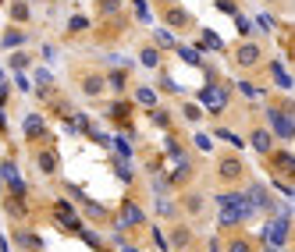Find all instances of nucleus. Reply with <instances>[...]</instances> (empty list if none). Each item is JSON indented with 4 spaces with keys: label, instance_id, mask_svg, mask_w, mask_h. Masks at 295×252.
Masks as SVG:
<instances>
[{
    "label": "nucleus",
    "instance_id": "obj_1",
    "mask_svg": "<svg viewBox=\"0 0 295 252\" xmlns=\"http://www.w3.org/2000/svg\"><path fill=\"white\" fill-rule=\"evenodd\" d=\"M220 202H224V224H228V220H242L249 213V202L242 196H228V199H220Z\"/></svg>",
    "mask_w": 295,
    "mask_h": 252
},
{
    "label": "nucleus",
    "instance_id": "obj_2",
    "mask_svg": "<svg viewBox=\"0 0 295 252\" xmlns=\"http://www.w3.org/2000/svg\"><path fill=\"white\" fill-rule=\"evenodd\" d=\"M267 238H270L274 245H281V242H285V220H274V224L267 227Z\"/></svg>",
    "mask_w": 295,
    "mask_h": 252
},
{
    "label": "nucleus",
    "instance_id": "obj_3",
    "mask_svg": "<svg viewBox=\"0 0 295 252\" xmlns=\"http://www.w3.org/2000/svg\"><path fill=\"white\" fill-rule=\"evenodd\" d=\"M203 100H206V103H210V107L217 110L220 103H224V93H217V89H203Z\"/></svg>",
    "mask_w": 295,
    "mask_h": 252
},
{
    "label": "nucleus",
    "instance_id": "obj_4",
    "mask_svg": "<svg viewBox=\"0 0 295 252\" xmlns=\"http://www.w3.org/2000/svg\"><path fill=\"white\" fill-rule=\"evenodd\" d=\"M270 117H274V128L281 131V135H292V121H285L281 114H270Z\"/></svg>",
    "mask_w": 295,
    "mask_h": 252
},
{
    "label": "nucleus",
    "instance_id": "obj_5",
    "mask_svg": "<svg viewBox=\"0 0 295 252\" xmlns=\"http://www.w3.org/2000/svg\"><path fill=\"white\" fill-rule=\"evenodd\" d=\"M239 57H242V64H256V57H260V50H256V47H245V50H242Z\"/></svg>",
    "mask_w": 295,
    "mask_h": 252
},
{
    "label": "nucleus",
    "instance_id": "obj_6",
    "mask_svg": "<svg viewBox=\"0 0 295 252\" xmlns=\"http://www.w3.org/2000/svg\"><path fill=\"white\" fill-rule=\"evenodd\" d=\"M39 128H43L39 117H28V121H25V131H28V135H32V131H39Z\"/></svg>",
    "mask_w": 295,
    "mask_h": 252
},
{
    "label": "nucleus",
    "instance_id": "obj_7",
    "mask_svg": "<svg viewBox=\"0 0 295 252\" xmlns=\"http://www.w3.org/2000/svg\"><path fill=\"white\" fill-rule=\"evenodd\" d=\"M253 146H256V150H267V135H260V131H256V135H253Z\"/></svg>",
    "mask_w": 295,
    "mask_h": 252
},
{
    "label": "nucleus",
    "instance_id": "obj_8",
    "mask_svg": "<svg viewBox=\"0 0 295 252\" xmlns=\"http://www.w3.org/2000/svg\"><path fill=\"white\" fill-rule=\"evenodd\" d=\"M231 252H249V245H242V242H235V245H231Z\"/></svg>",
    "mask_w": 295,
    "mask_h": 252
},
{
    "label": "nucleus",
    "instance_id": "obj_9",
    "mask_svg": "<svg viewBox=\"0 0 295 252\" xmlns=\"http://www.w3.org/2000/svg\"><path fill=\"white\" fill-rule=\"evenodd\" d=\"M121 252H135V249H121Z\"/></svg>",
    "mask_w": 295,
    "mask_h": 252
}]
</instances>
